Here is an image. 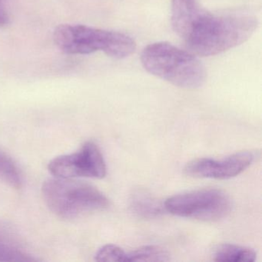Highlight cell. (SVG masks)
I'll use <instances>...</instances> for the list:
<instances>
[{
    "instance_id": "obj_15",
    "label": "cell",
    "mask_w": 262,
    "mask_h": 262,
    "mask_svg": "<svg viewBox=\"0 0 262 262\" xmlns=\"http://www.w3.org/2000/svg\"><path fill=\"white\" fill-rule=\"evenodd\" d=\"M10 18L6 9L4 0H0V27H4L8 24Z\"/></svg>"
},
{
    "instance_id": "obj_2",
    "label": "cell",
    "mask_w": 262,
    "mask_h": 262,
    "mask_svg": "<svg viewBox=\"0 0 262 262\" xmlns=\"http://www.w3.org/2000/svg\"><path fill=\"white\" fill-rule=\"evenodd\" d=\"M141 62L150 74L180 88L198 89L206 79L205 67L193 53L168 42L147 46L142 50Z\"/></svg>"
},
{
    "instance_id": "obj_9",
    "label": "cell",
    "mask_w": 262,
    "mask_h": 262,
    "mask_svg": "<svg viewBox=\"0 0 262 262\" xmlns=\"http://www.w3.org/2000/svg\"><path fill=\"white\" fill-rule=\"evenodd\" d=\"M203 9L197 0H172L171 1V24L174 32L182 39L188 33L190 27Z\"/></svg>"
},
{
    "instance_id": "obj_11",
    "label": "cell",
    "mask_w": 262,
    "mask_h": 262,
    "mask_svg": "<svg viewBox=\"0 0 262 262\" xmlns=\"http://www.w3.org/2000/svg\"><path fill=\"white\" fill-rule=\"evenodd\" d=\"M257 257L251 248L231 244L217 246L213 254V260L219 262H252Z\"/></svg>"
},
{
    "instance_id": "obj_8",
    "label": "cell",
    "mask_w": 262,
    "mask_h": 262,
    "mask_svg": "<svg viewBox=\"0 0 262 262\" xmlns=\"http://www.w3.org/2000/svg\"><path fill=\"white\" fill-rule=\"evenodd\" d=\"M39 259L28 249L16 230L0 221V262L37 261Z\"/></svg>"
},
{
    "instance_id": "obj_6",
    "label": "cell",
    "mask_w": 262,
    "mask_h": 262,
    "mask_svg": "<svg viewBox=\"0 0 262 262\" xmlns=\"http://www.w3.org/2000/svg\"><path fill=\"white\" fill-rule=\"evenodd\" d=\"M54 177L101 179L106 176V164L98 145L87 142L76 152L58 156L49 163Z\"/></svg>"
},
{
    "instance_id": "obj_1",
    "label": "cell",
    "mask_w": 262,
    "mask_h": 262,
    "mask_svg": "<svg viewBox=\"0 0 262 262\" xmlns=\"http://www.w3.org/2000/svg\"><path fill=\"white\" fill-rule=\"evenodd\" d=\"M257 27V19L250 15H214L203 10L183 40L193 54L215 56L248 40Z\"/></svg>"
},
{
    "instance_id": "obj_4",
    "label": "cell",
    "mask_w": 262,
    "mask_h": 262,
    "mask_svg": "<svg viewBox=\"0 0 262 262\" xmlns=\"http://www.w3.org/2000/svg\"><path fill=\"white\" fill-rule=\"evenodd\" d=\"M41 191L49 209L55 215L67 220L101 211L110 205L105 194L96 187L74 179H48Z\"/></svg>"
},
{
    "instance_id": "obj_5",
    "label": "cell",
    "mask_w": 262,
    "mask_h": 262,
    "mask_svg": "<svg viewBox=\"0 0 262 262\" xmlns=\"http://www.w3.org/2000/svg\"><path fill=\"white\" fill-rule=\"evenodd\" d=\"M164 207L168 212L179 217L215 222L229 214L231 202L222 190L204 188L168 198Z\"/></svg>"
},
{
    "instance_id": "obj_3",
    "label": "cell",
    "mask_w": 262,
    "mask_h": 262,
    "mask_svg": "<svg viewBox=\"0 0 262 262\" xmlns=\"http://www.w3.org/2000/svg\"><path fill=\"white\" fill-rule=\"evenodd\" d=\"M56 47L70 55H86L102 51L110 57L124 59L134 53L136 43L125 33L84 25L63 24L55 29Z\"/></svg>"
},
{
    "instance_id": "obj_13",
    "label": "cell",
    "mask_w": 262,
    "mask_h": 262,
    "mask_svg": "<svg viewBox=\"0 0 262 262\" xmlns=\"http://www.w3.org/2000/svg\"><path fill=\"white\" fill-rule=\"evenodd\" d=\"M170 260L166 250L156 245L141 247L129 253H126L127 262H163Z\"/></svg>"
},
{
    "instance_id": "obj_7",
    "label": "cell",
    "mask_w": 262,
    "mask_h": 262,
    "mask_svg": "<svg viewBox=\"0 0 262 262\" xmlns=\"http://www.w3.org/2000/svg\"><path fill=\"white\" fill-rule=\"evenodd\" d=\"M257 155L252 151H242L225 159H198L191 161L184 168L185 174L197 179L225 180L238 176L249 168Z\"/></svg>"
},
{
    "instance_id": "obj_12",
    "label": "cell",
    "mask_w": 262,
    "mask_h": 262,
    "mask_svg": "<svg viewBox=\"0 0 262 262\" xmlns=\"http://www.w3.org/2000/svg\"><path fill=\"white\" fill-rule=\"evenodd\" d=\"M0 181L11 188L20 189L23 176L16 162L7 153L0 150Z\"/></svg>"
},
{
    "instance_id": "obj_14",
    "label": "cell",
    "mask_w": 262,
    "mask_h": 262,
    "mask_svg": "<svg viewBox=\"0 0 262 262\" xmlns=\"http://www.w3.org/2000/svg\"><path fill=\"white\" fill-rule=\"evenodd\" d=\"M125 257L126 253L122 248L111 244L101 247L95 254V260L96 261H125Z\"/></svg>"
},
{
    "instance_id": "obj_10",
    "label": "cell",
    "mask_w": 262,
    "mask_h": 262,
    "mask_svg": "<svg viewBox=\"0 0 262 262\" xmlns=\"http://www.w3.org/2000/svg\"><path fill=\"white\" fill-rule=\"evenodd\" d=\"M130 207L136 214L146 219L158 217L165 208L159 200L145 191H137L132 194Z\"/></svg>"
}]
</instances>
